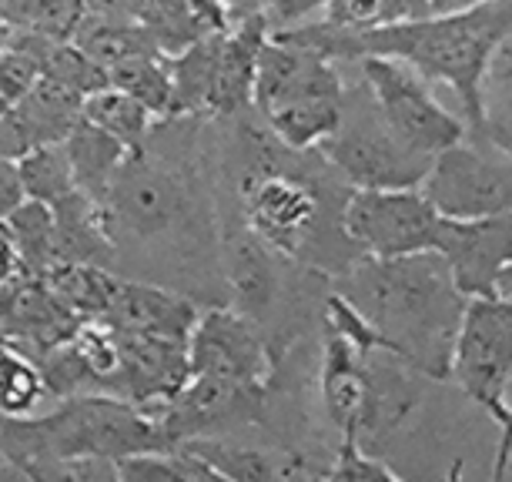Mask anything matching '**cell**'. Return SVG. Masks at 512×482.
<instances>
[{
  "label": "cell",
  "instance_id": "obj_50",
  "mask_svg": "<svg viewBox=\"0 0 512 482\" xmlns=\"http://www.w3.org/2000/svg\"><path fill=\"white\" fill-rule=\"evenodd\" d=\"M0 21H4V4H0Z\"/></svg>",
  "mask_w": 512,
  "mask_h": 482
},
{
  "label": "cell",
  "instance_id": "obj_31",
  "mask_svg": "<svg viewBox=\"0 0 512 482\" xmlns=\"http://www.w3.org/2000/svg\"><path fill=\"white\" fill-rule=\"evenodd\" d=\"M108 84L134 98L141 108H148L158 121L171 118V98H175V91H171V71L164 54H144L111 67Z\"/></svg>",
  "mask_w": 512,
  "mask_h": 482
},
{
  "label": "cell",
  "instance_id": "obj_6",
  "mask_svg": "<svg viewBox=\"0 0 512 482\" xmlns=\"http://www.w3.org/2000/svg\"><path fill=\"white\" fill-rule=\"evenodd\" d=\"M318 151L352 188H419L432 168V158L395 138L365 81L345 84L338 128Z\"/></svg>",
  "mask_w": 512,
  "mask_h": 482
},
{
  "label": "cell",
  "instance_id": "obj_23",
  "mask_svg": "<svg viewBox=\"0 0 512 482\" xmlns=\"http://www.w3.org/2000/svg\"><path fill=\"white\" fill-rule=\"evenodd\" d=\"M41 278L54 298L67 308V315H74L77 322H91V318H104L118 292L121 275L114 268L101 265H77V262H54L44 268Z\"/></svg>",
  "mask_w": 512,
  "mask_h": 482
},
{
  "label": "cell",
  "instance_id": "obj_51",
  "mask_svg": "<svg viewBox=\"0 0 512 482\" xmlns=\"http://www.w3.org/2000/svg\"><path fill=\"white\" fill-rule=\"evenodd\" d=\"M4 342H7V339H4V335H0V345H4Z\"/></svg>",
  "mask_w": 512,
  "mask_h": 482
},
{
  "label": "cell",
  "instance_id": "obj_4",
  "mask_svg": "<svg viewBox=\"0 0 512 482\" xmlns=\"http://www.w3.org/2000/svg\"><path fill=\"white\" fill-rule=\"evenodd\" d=\"M345 81L315 47L268 31L255 64L251 111L288 148H318L342 118Z\"/></svg>",
  "mask_w": 512,
  "mask_h": 482
},
{
  "label": "cell",
  "instance_id": "obj_9",
  "mask_svg": "<svg viewBox=\"0 0 512 482\" xmlns=\"http://www.w3.org/2000/svg\"><path fill=\"white\" fill-rule=\"evenodd\" d=\"M442 211L419 188H352L342 225L362 255L395 258L436 252Z\"/></svg>",
  "mask_w": 512,
  "mask_h": 482
},
{
  "label": "cell",
  "instance_id": "obj_13",
  "mask_svg": "<svg viewBox=\"0 0 512 482\" xmlns=\"http://www.w3.org/2000/svg\"><path fill=\"white\" fill-rule=\"evenodd\" d=\"M436 252L449 262L462 295H496V278L512 262V211L486 218L442 215Z\"/></svg>",
  "mask_w": 512,
  "mask_h": 482
},
{
  "label": "cell",
  "instance_id": "obj_45",
  "mask_svg": "<svg viewBox=\"0 0 512 482\" xmlns=\"http://www.w3.org/2000/svg\"><path fill=\"white\" fill-rule=\"evenodd\" d=\"M486 4V0H429L432 14H452V11H466V7Z\"/></svg>",
  "mask_w": 512,
  "mask_h": 482
},
{
  "label": "cell",
  "instance_id": "obj_15",
  "mask_svg": "<svg viewBox=\"0 0 512 482\" xmlns=\"http://www.w3.org/2000/svg\"><path fill=\"white\" fill-rule=\"evenodd\" d=\"M77 325L81 322L67 315L41 275L21 268L0 282V335L34 359L64 342Z\"/></svg>",
  "mask_w": 512,
  "mask_h": 482
},
{
  "label": "cell",
  "instance_id": "obj_25",
  "mask_svg": "<svg viewBox=\"0 0 512 482\" xmlns=\"http://www.w3.org/2000/svg\"><path fill=\"white\" fill-rule=\"evenodd\" d=\"M228 241H231L228 245L231 288H235L245 315L255 318L258 312H265V308L275 302V288H278V275L272 262L275 252L262 238L251 235L248 228H241L238 235H231Z\"/></svg>",
  "mask_w": 512,
  "mask_h": 482
},
{
  "label": "cell",
  "instance_id": "obj_43",
  "mask_svg": "<svg viewBox=\"0 0 512 482\" xmlns=\"http://www.w3.org/2000/svg\"><path fill=\"white\" fill-rule=\"evenodd\" d=\"M225 4V11L231 14V21H245V17H255V14H265L268 21V7L275 4V0H221Z\"/></svg>",
  "mask_w": 512,
  "mask_h": 482
},
{
  "label": "cell",
  "instance_id": "obj_48",
  "mask_svg": "<svg viewBox=\"0 0 512 482\" xmlns=\"http://www.w3.org/2000/svg\"><path fill=\"white\" fill-rule=\"evenodd\" d=\"M0 479H24V476H21V472H17L14 466H7V462L0 459Z\"/></svg>",
  "mask_w": 512,
  "mask_h": 482
},
{
  "label": "cell",
  "instance_id": "obj_33",
  "mask_svg": "<svg viewBox=\"0 0 512 482\" xmlns=\"http://www.w3.org/2000/svg\"><path fill=\"white\" fill-rule=\"evenodd\" d=\"M4 21L14 31H34L44 37H71L84 21V0H0Z\"/></svg>",
  "mask_w": 512,
  "mask_h": 482
},
{
  "label": "cell",
  "instance_id": "obj_20",
  "mask_svg": "<svg viewBox=\"0 0 512 482\" xmlns=\"http://www.w3.org/2000/svg\"><path fill=\"white\" fill-rule=\"evenodd\" d=\"M54 211V252L57 262H77V265H101L114 268L118 262V245L111 238L108 218L98 201H91L84 191H71L61 198Z\"/></svg>",
  "mask_w": 512,
  "mask_h": 482
},
{
  "label": "cell",
  "instance_id": "obj_36",
  "mask_svg": "<svg viewBox=\"0 0 512 482\" xmlns=\"http://www.w3.org/2000/svg\"><path fill=\"white\" fill-rule=\"evenodd\" d=\"M325 479H345V482H399L395 472L382 456H375L355 439H338L332 452V462L325 466Z\"/></svg>",
  "mask_w": 512,
  "mask_h": 482
},
{
  "label": "cell",
  "instance_id": "obj_12",
  "mask_svg": "<svg viewBox=\"0 0 512 482\" xmlns=\"http://www.w3.org/2000/svg\"><path fill=\"white\" fill-rule=\"evenodd\" d=\"M268 389L218 379V375H188L185 385L161 406L148 412L158 419L164 439L178 446L191 436H215L218 429L262 422L268 409Z\"/></svg>",
  "mask_w": 512,
  "mask_h": 482
},
{
  "label": "cell",
  "instance_id": "obj_21",
  "mask_svg": "<svg viewBox=\"0 0 512 482\" xmlns=\"http://www.w3.org/2000/svg\"><path fill=\"white\" fill-rule=\"evenodd\" d=\"M11 114L27 134L31 148H37V144H61L84 118V94L41 74L34 88L14 104Z\"/></svg>",
  "mask_w": 512,
  "mask_h": 482
},
{
  "label": "cell",
  "instance_id": "obj_10",
  "mask_svg": "<svg viewBox=\"0 0 512 482\" xmlns=\"http://www.w3.org/2000/svg\"><path fill=\"white\" fill-rule=\"evenodd\" d=\"M419 191L449 218L506 215L512 211V154L466 138L432 158Z\"/></svg>",
  "mask_w": 512,
  "mask_h": 482
},
{
  "label": "cell",
  "instance_id": "obj_1",
  "mask_svg": "<svg viewBox=\"0 0 512 482\" xmlns=\"http://www.w3.org/2000/svg\"><path fill=\"white\" fill-rule=\"evenodd\" d=\"M238 131V198L245 228L275 255L325 275H345L359 262V245L345 235L342 208L352 185L318 148H288L255 111L231 118Z\"/></svg>",
  "mask_w": 512,
  "mask_h": 482
},
{
  "label": "cell",
  "instance_id": "obj_7",
  "mask_svg": "<svg viewBox=\"0 0 512 482\" xmlns=\"http://www.w3.org/2000/svg\"><path fill=\"white\" fill-rule=\"evenodd\" d=\"M449 379L479 402L492 419L506 422V389L512 379V298L476 295L462 312L456 345H452Z\"/></svg>",
  "mask_w": 512,
  "mask_h": 482
},
{
  "label": "cell",
  "instance_id": "obj_28",
  "mask_svg": "<svg viewBox=\"0 0 512 482\" xmlns=\"http://www.w3.org/2000/svg\"><path fill=\"white\" fill-rule=\"evenodd\" d=\"M44 402H54V395L47 389L41 365L34 355L4 342L0 345V412L37 416V412H44Z\"/></svg>",
  "mask_w": 512,
  "mask_h": 482
},
{
  "label": "cell",
  "instance_id": "obj_49",
  "mask_svg": "<svg viewBox=\"0 0 512 482\" xmlns=\"http://www.w3.org/2000/svg\"><path fill=\"white\" fill-rule=\"evenodd\" d=\"M7 111H11V104H7L4 98H0V114H7Z\"/></svg>",
  "mask_w": 512,
  "mask_h": 482
},
{
  "label": "cell",
  "instance_id": "obj_18",
  "mask_svg": "<svg viewBox=\"0 0 512 482\" xmlns=\"http://www.w3.org/2000/svg\"><path fill=\"white\" fill-rule=\"evenodd\" d=\"M318 385H322V402L332 419L338 439L359 442L362 416H365V355L342 339V335L322 329V369H318Z\"/></svg>",
  "mask_w": 512,
  "mask_h": 482
},
{
  "label": "cell",
  "instance_id": "obj_30",
  "mask_svg": "<svg viewBox=\"0 0 512 482\" xmlns=\"http://www.w3.org/2000/svg\"><path fill=\"white\" fill-rule=\"evenodd\" d=\"M84 121L108 131L111 138H118L128 151L141 148L151 128L158 124V118H154L148 108H141L138 101L128 98V94L118 88H111V84L84 98Z\"/></svg>",
  "mask_w": 512,
  "mask_h": 482
},
{
  "label": "cell",
  "instance_id": "obj_47",
  "mask_svg": "<svg viewBox=\"0 0 512 482\" xmlns=\"http://www.w3.org/2000/svg\"><path fill=\"white\" fill-rule=\"evenodd\" d=\"M11 34H14V27L7 24V21H0V54H4L7 47H11Z\"/></svg>",
  "mask_w": 512,
  "mask_h": 482
},
{
  "label": "cell",
  "instance_id": "obj_16",
  "mask_svg": "<svg viewBox=\"0 0 512 482\" xmlns=\"http://www.w3.org/2000/svg\"><path fill=\"white\" fill-rule=\"evenodd\" d=\"M265 14L245 17L235 21L221 34L218 57H215V74H211V88L205 101V118L225 121L238 118V114L251 111V88H255V64L258 51H262L268 37Z\"/></svg>",
  "mask_w": 512,
  "mask_h": 482
},
{
  "label": "cell",
  "instance_id": "obj_42",
  "mask_svg": "<svg viewBox=\"0 0 512 482\" xmlns=\"http://www.w3.org/2000/svg\"><path fill=\"white\" fill-rule=\"evenodd\" d=\"M84 11L101 17H134L138 0H84Z\"/></svg>",
  "mask_w": 512,
  "mask_h": 482
},
{
  "label": "cell",
  "instance_id": "obj_34",
  "mask_svg": "<svg viewBox=\"0 0 512 482\" xmlns=\"http://www.w3.org/2000/svg\"><path fill=\"white\" fill-rule=\"evenodd\" d=\"M118 479L121 482H198V479H215L205 462L195 459L185 449H154L138 452L118 462Z\"/></svg>",
  "mask_w": 512,
  "mask_h": 482
},
{
  "label": "cell",
  "instance_id": "obj_17",
  "mask_svg": "<svg viewBox=\"0 0 512 482\" xmlns=\"http://www.w3.org/2000/svg\"><path fill=\"white\" fill-rule=\"evenodd\" d=\"M198 318V305L191 298L168 292V288L131 282L121 278L114 302L101 322L114 325L124 332H144V335H168V339H185L191 335V325Z\"/></svg>",
  "mask_w": 512,
  "mask_h": 482
},
{
  "label": "cell",
  "instance_id": "obj_32",
  "mask_svg": "<svg viewBox=\"0 0 512 482\" xmlns=\"http://www.w3.org/2000/svg\"><path fill=\"white\" fill-rule=\"evenodd\" d=\"M17 168H21L24 195L44 201V205H57V201L67 198L77 188L64 144H37V148L24 151L17 158Z\"/></svg>",
  "mask_w": 512,
  "mask_h": 482
},
{
  "label": "cell",
  "instance_id": "obj_26",
  "mask_svg": "<svg viewBox=\"0 0 512 482\" xmlns=\"http://www.w3.org/2000/svg\"><path fill=\"white\" fill-rule=\"evenodd\" d=\"M512 154V34L492 51L479 84V128L472 134Z\"/></svg>",
  "mask_w": 512,
  "mask_h": 482
},
{
  "label": "cell",
  "instance_id": "obj_22",
  "mask_svg": "<svg viewBox=\"0 0 512 482\" xmlns=\"http://www.w3.org/2000/svg\"><path fill=\"white\" fill-rule=\"evenodd\" d=\"M61 144H64L67 161H71L77 191H84L91 201L101 205L114 185V175H118L121 161L128 158V148H124L118 138H111L108 131L94 128V124H88L84 118Z\"/></svg>",
  "mask_w": 512,
  "mask_h": 482
},
{
  "label": "cell",
  "instance_id": "obj_14",
  "mask_svg": "<svg viewBox=\"0 0 512 482\" xmlns=\"http://www.w3.org/2000/svg\"><path fill=\"white\" fill-rule=\"evenodd\" d=\"M114 329V325H111ZM118 332L121 365L111 395L134 406H161L175 395L188 379V342L168 339V335Z\"/></svg>",
  "mask_w": 512,
  "mask_h": 482
},
{
  "label": "cell",
  "instance_id": "obj_41",
  "mask_svg": "<svg viewBox=\"0 0 512 482\" xmlns=\"http://www.w3.org/2000/svg\"><path fill=\"white\" fill-rule=\"evenodd\" d=\"M499 449H496V459H492V479H502L512 462V406H509V416L506 422L499 426Z\"/></svg>",
  "mask_w": 512,
  "mask_h": 482
},
{
  "label": "cell",
  "instance_id": "obj_44",
  "mask_svg": "<svg viewBox=\"0 0 512 482\" xmlns=\"http://www.w3.org/2000/svg\"><path fill=\"white\" fill-rule=\"evenodd\" d=\"M14 272H21V265H17V255H14V245H11V235H7L4 218H0V282H7Z\"/></svg>",
  "mask_w": 512,
  "mask_h": 482
},
{
  "label": "cell",
  "instance_id": "obj_38",
  "mask_svg": "<svg viewBox=\"0 0 512 482\" xmlns=\"http://www.w3.org/2000/svg\"><path fill=\"white\" fill-rule=\"evenodd\" d=\"M325 0H275L268 7V27L272 31H282V27H292V24H302L308 14L322 11Z\"/></svg>",
  "mask_w": 512,
  "mask_h": 482
},
{
  "label": "cell",
  "instance_id": "obj_46",
  "mask_svg": "<svg viewBox=\"0 0 512 482\" xmlns=\"http://www.w3.org/2000/svg\"><path fill=\"white\" fill-rule=\"evenodd\" d=\"M496 295H509L512 298V262L502 268L499 278H496Z\"/></svg>",
  "mask_w": 512,
  "mask_h": 482
},
{
  "label": "cell",
  "instance_id": "obj_11",
  "mask_svg": "<svg viewBox=\"0 0 512 482\" xmlns=\"http://www.w3.org/2000/svg\"><path fill=\"white\" fill-rule=\"evenodd\" d=\"M188 375H218L272 392L275 359L255 318L235 308H208L198 312L188 335Z\"/></svg>",
  "mask_w": 512,
  "mask_h": 482
},
{
  "label": "cell",
  "instance_id": "obj_8",
  "mask_svg": "<svg viewBox=\"0 0 512 482\" xmlns=\"http://www.w3.org/2000/svg\"><path fill=\"white\" fill-rule=\"evenodd\" d=\"M359 71L362 81L369 84L375 104H379L385 124L412 151L436 158L452 144L469 138L466 118L442 108L432 98L429 81L415 67L395 61V57H362Z\"/></svg>",
  "mask_w": 512,
  "mask_h": 482
},
{
  "label": "cell",
  "instance_id": "obj_19",
  "mask_svg": "<svg viewBox=\"0 0 512 482\" xmlns=\"http://www.w3.org/2000/svg\"><path fill=\"white\" fill-rule=\"evenodd\" d=\"M134 17L144 24V31L151 34L164 57L235 24L221 0H138Z\"/></svg>",
  "mask_w": 512,
  "mask_h": 482
},
{
  "label": "cell",
  "instance_id": "obj_37",
  "mask_svg": "<svg viewBox=\"0 0 512 482\" xmlns=\"http://www.w3.org/2000/svg\"><path fill=\"white\" fill-rule=\"evenodd\" d=\"M37 77H41V61L27 47L11 41V47L0 54V98L14 108L37 84Z\"/></svg>",
  "mask_w": 512,
  "mask_h": 482
},
{
  "label": "cell",
  "instance_id": "obj_35",
  "mask_svg": "<svg viewBox=\"0 0 512 482\" xmlns=\"http://www.w3.org/2000/svg\"><path fill=\"white\" fill-rule=\"evenodd\" d=\"M399 21H415L405 0H325L322 7V24L349 34L375 31V27Z\"/></svg>",
  "mask_w": 512,
  "mask_h": 482
},
{
  "label": "cell",
  "instance_id": "obj_27",
  "mask_svg": "<svg viewBox=\"0 0 512 482\" xmlns=\"http://www.w3.org/2000/svg\"><path fill=\"white\" fill-rule=\"evenodd\" d=\"M178 449L191 452L215 472V479H235V482H265V479H285V456H268V452L238 446L231 439L218 436H191L181 439Z\"/></svg>",
  "mask_w": 512,
  "mask_h": 482
},
{
  "label": "cell",
  "instance_id": "obj_5",
  "mask_svg": "<svg viewBox=\"0 0 512 482\" xmlns=\"http://www.w3.org/2000/svg\"><path fill=\"white\" fill-rule=\"evenodd\" d=\"M178 148L168 154L158 128L144 138L141 148L128 151L121 161L108 198L101 201L114 245L121 241H148L168 235L188 215L195 175L188 161H175Z\"/></svg>",
  "mask_w": 512,
  "mask_h": 482
},
{
  "label": "cell",
  "instance_id": "obj_29",
  "mask_svg": "<svg viewBox=\"0 0 512 482\" xmlns=\"http://www.w3.org/2000/svg\"><path fill=\"white\" fill-rule=\"evenodd\" d=\"M7 235H11L17 265L24 272L41 275L44 268H51L57 262L54 252V211L44 201L24 198L11 215L4 218Z\"/></svg>",
  "mask_w": 512,
  "mask_h": 482
},
{
  "label": "cell",
  "instance_id": "obj_2",
  "mask_svg": "<svg viewBox=\"0 0 512 482\" xmlns=\"http://www.w3.org/2000/svg\"><path fill=\"white\" fill-rule=\"evenodd\" d=\"M288 41L315 47L328 61H362V57H395L415 67L425 81H442L459 94L466 108L469 138L479 128V84L492 51L512 34V0H486L452 14H429L415 21L385 24L375 31L349 34L322 21L282 27Z\"/></svg>",
  "mask_w": 512,
  "mask_h": 482
},
{
  "label": "cell",
  "instance_id": "obj_40",
  "mask_svg": "<svg viewBox=\"0 0 512 482\" xmlns=\"http://www.w3.org/2000/svg\"><path fill=\"white\" fill-rule=\"evenodd\" d=\"M24 151H31V141H27V134L21 131V124L11 111L0 114V154L4 158H21Z\"/></svg>",
  "mask_w": 512,
  "mask_h": 482
},
{
  "label": "cell",
  "instance_id": "obj_3",
  "mask_svg": "<svg viewBox=\"0 0 512 482\" xmlns=\"http://www.w3.org/2000/svg\"><path fill=\"white\" fill-rule=\"evenodd\" d=\"M338 292L369 318L385 349L425 379H449L452 345L469 295L439 252L362 255L338 275Z\"/></svg>",
  "mask_w": 512,
  "mask_h": 482
},
{
  "label": "cell",
  "instance_id": "obj_39",
  "mask_svg": "<svg viewBox=\"0 0 512 482\" xmlns=\"http://www.w3.org/2000/svg\"><path fill=\"white\" fill-rule=\"evenodd\" d=\"M24 198L27 195H24V185H21L17 158H4V154H0V218L11 215Z\"/></svg>",
  "mask_w": 512,
  "mask_h": 482
},
{
  "label": "cell",
  "instance_id": "obj_24",
  "mask_svg": "<svg viewBox=\"0 0 512 482\" xmlns=\"http://www.w3.org/2000/svg\"><path fill=\"white\" fill-rule=\"evenodd\" d=\"M71 41L81 47L101 71H111V67L134 61V57H144V54H161L138 17L84 14V21L77 24Z\"/></svg>",
  "mask_w": 512,
  "mask_h": 482
}]
</instances>
